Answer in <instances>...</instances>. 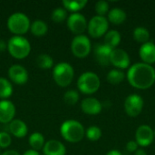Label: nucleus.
Here are the masks:
<instances>
[{
    "mask_svg": "<svg viewBox=\"0 0 155 155\" xmlns=\"http://www.w3.org/2000/svg\"><path fill=\"white\" fill-rule=\"evenodd\" d=\"M127 79L129 84L137 89H148L155 82L154 67L145 63H136L129 68Z\"/></svg>",
    "mask_w": 155,
    "mask_h": 155,
    "instance_id": "nucleus-1",
    "label": "nucleus"
},
{
    "mask_svg": "<svg viewBox=\"0 0 155 155\" xmlns=\"http://www.w3.org/2000/svg\"><path fill=\"white\" fill-rule=\"evenodd\" d=\"M60 134L66 142L76 143L84 139L85 130L80 122L76 120H66L61 124Z\"/></svg>",
    "mask_w": 155,
    "mask_h": 155,
    "instance_id": "nucleus-2",
    "label": "nucleus"
},
{
    "mask_svg": "<svg viewBox=\"0 0 155 155\" xmlns=\"http://www.w3.org/2000/svg\"><path fill=\"white\" fill-rule=\"evenodd\" d=\"M7 51L15 59H25L31 52V45L25 37L14 35L7 42Z\"/></svg>",
    "mask_w": 155,
    "mask_h": 155,
    "instance_id": "nucleus-3",
    "label": "nucleus"
},
{
    "mask_svg": "<svg viewBox=\"0 0 155 155\" xmlns=\"http://www.w3.org/2000/svg\"><path fill=\"white\" fill-rule=\"evenodd\" d=\"M6 25L8 30L14 35H23L30 30L31 22L29 17L21 12H15L7 19Z\"/></svg>",
    "mask_w": 155,
    "mask_h": 155,
    "instance_id": "nucleus-4",
    "label": "nucleus"
},
{
    "mask_svg": "<svg viewBox=\"0 0 155 155\" xmlns=\"http://www.w3.org/2000/svg\"><path fill=\"white\" fill-rule=\"evenodd\" d=\"M74 76V70L69 63L61 62L54 66L53 78L58 86L67 87L73 82Z\"/></svg>",
    "mask_w": 155,
    "mask_h": 155,
    "instance_id": "nucleus-5",
    "label": "nucleus"
},
{
    "mask_svg": "<svg viewBox=\"0 0 155 155\" xmlns=\"http://www.w3.org/2000/svg\"><path fill=\"white\" fill-rule=\"evenodd\" d=\"M101 85L99 76L94 72H85L82 74L77 80L78 90L84 94H93L96 93Z\"/></svg>",
    "mask_w": 155,
    "mask_h": 155,
    "instance_id": "nucleus-6",
    "label": "nucleus"
},
{
    "mask_svg": "<svg viewBox=\"0 0 155 155\" xmlns=\"http://www.w3.org/2000/svg\"><path fill=\"white\" fill-rule=\"evenodd\" d=\"M92 49L90 39L84 35H79L74 37L71 43V51L77 58L86 57Z\"/></svg>",
    "mask_w": 155,
    "mask_h": 155,
    "instance_id": "nucleus-7",
    "label": "nucleus"
},
{
    "mask_svg": "<svg viewBox=\"0 0 155 155\" xmlns=\"http://www.w3.org/2000/svg\"><path fill=\"white\" fill-rule=\"evenodd\" d=\"M108 27L109 22L105 16L94 15L87 24L88 34L94 38H98L105 35L107 33Z\"/></svg>",
    "mask_w": 155,
    "mask_h": 155,
    "instance_id": "nucleus-8",
    "label": "nucleus"
},
{
    "mask_svg": "<svg viewBox=\"0 0 155 155\" xmlns=\"http://www.w3.org/2000/svg\"><path fill=\"white\" fill-rule=\"evenodd\" d=\"M124 111L131 117L138 116L143 109V99L135 94H130L124 101Z\"/></svg>",
    "mask_w": 155,
    "mask_h": 155,
    "instance_id": "nucleus-9",
    "label": "nucleus"
},
{
    "mask_svg": "<svg viewBox=\"0 0 155 155\" xmlns=\"http://www.w3.org/2000/svg\"><path fill=\"white\" fill-rule=\"evenodd\" d=\"M87 20L80 13H73L67 17V27L74 35H79L87 29Z\"/></svg>",
    "mask_w": 155,
    "mask_h": 155,
    "instance_id": "nucleus-10",
    "label": "nucleus"
},
{
    "mask_svg": "<svg viewBox=\"0 0 155 155\" xmlns=\"http://www.w3.org/2000/svg\"><path fill=\"white\" fill-rule=\"evenodd\" d=\"M110 64L118 69H126L130 66V56L124 49L114 48L110 55Z\"/></svg>",
    "mask_w": 155,
    "mask_h": 155,
    "instance_id": "nucleus-11",
    "label": "nucleus"
},
{
    "mask_svg": "<svg viewBox=\"0 0 155 155\" xmlns=\"http://www.w3.org/2000/svg\"><path fill=\"white\" fill-rule=\"evenodd\" d=\"M136 143L139 146L147 147L152 144L154 140V133L153 130L146 124L140 125L135 133Z\"/></svg>",
    "mask_w": 155,
    "mask_h": 155,
    "instance_id": "nucleus-12",
    "label": "nucleus"
},
{
    "mask_svg": "<svg viewBox=\"0 0 155 155\" xmlns=\"http://www.w3.org/2000/svg\"><path fill=\"white\" fill-rule=\"evenodd\" d=\"M9 79L18 85H23L27 83L29 74L27 70L21 64H13L8 69Z\"/></svg>",
    "mask_w": 155,
    "mask_h": 155,
    "instance_id": "nucleus-13",
    "label": "nucleus"
},
{
    "mask_svg": "<svg viewBox=\"0 0 155 155\" xmlns=\"http://www.w3.org/2000/svg\"><path fill=\"white\" fill-rule=\"evenodd\" d=\"M15 113V106L11 101H0V124H10L14 120Z\"/></svg>",
    "mask_w": 155,
    "mask_h": 155,
    "instance_id": "nucleus-14",
    "label": "nucleus"
},
{
    "mask_svg": "<svg viewBox=\"0 0 155 155\" xmlns=\"http://www.w3.org/2000/svg\"><path fill=\"white\" fill-rule=\"evenodd\" d=\"M112 50V48L104 44H96L94 46V54L97 63L100 64L102 66H108L110 64V55Z\"/></svg>",
    "mask_w": 155,
    "mask_h": 155,
    "instance_id": "nucleus-15",
    "label": "nucleus"
},
{
    "mask_svg": "<svg viewBox=\"0 0 155 155\" xmlns=\"http://www.w3.org/2000/svg\"><path fill=\"white\" fill-rule=\"evenodd\" d=\"M81 109L86 114L96 115L102 112L103 104L96 98L87 97L81 102Z\"/></svg>",
    "mask_w": 155,
    "mask_h": 155,
    "instance_id": "nucleus-16",
    "label": "nucleus"
},
{
    "mask_svg": "<svg viewBox=\"0 0 155 155\" xmlns=\"http://www.w3.org/2000/svg\"><path fill=\"white\" fill-rule=\"evenodd\" d=\"M139 55L143 61V63L152 64L155 63V44L152 41H148L143 44L139 49Z\"/></svg>",
    "mask_w": 155,
    "mask_h": 155,
    "instance_id": "nucleus-17",
    "label": "nucleus"
},
{
    "mask_svg": "<svg viewBox=\"0 0 155 155\" xmlns=\"http://www.w3.org/2000/svg\"><path fill=\"white\" fill-rule=\"evenodd\" d=\"M43 153L45 155H65L66 148L60 141L49 140L45 143Z\"/></svg>",
    "mask_w": 155,
    "mask_h": 155,
    "instance_id": "nucleus-18",
    "label": "nucleus"
},
{
    "mask_svg": "<svg viewBox=\"0 0 155 155\" xmlns=\"http://www.w3.org/2000/svg\"><path fill=\"white\" fill-rule=\"evenodd\" d=\"M8 130L11 134L16 138H24L28 133L26 124L20 119H14L10 124H8Z\"/></svg>",
    "mask_w": 155,
    "mask_h": 155,
    "instance_id": "nucleus-19",
    "label": "nucleus"
},
{
    "mask_svg": "<svg viewBox=\"0 0 155 155\" xmlns=\"http://www.w3.org/2000/svg\"><path fill=\"white\" fill-rule=\"evenodd\" d=\"M127 15L124 10L119 7H114L108 12V21L114 25H121L126 20Z\"/></svg>",
    "mask_w": 155,
    "mask_h": 155,
    "instance_id": "nucleus-20",
    "label": "nucleus"
},
{
    "mask_svg": "<svg viewBox=\"0 0 155 155\" xmlns=\"http://www.w3.org/2000/svg\"><path fill=\"white\" fill-rule=\"evenodd\" d=\"M30 31L35 36L42 37L46 35V33L48 31V26L45 21H43L41 19H36L33 23H31Z\"/></svg>",
    "mask_w": 155,
    "mask_h": 155,
    "instance_id": "nucleus-21",
    "label": "nucleus"
},
{
    "mask_svg": "<svg viewBox=\"0 0 155 155\" xmlns=\"http://www.w3.org/2000/svg\"><path fill=\"white\" fill-rule=\"evenodd\" d=\"M121 42V34L117 30H110L104 35V45L112 49L117 47Z\"/></svg>",
    "mask_w": 155,
    "mask_h": 155,
    "instance_id": "nucleus-22",
    "label": "nucleus"
},
{
    "mask_svg": "<svg viewBox=\"0 0 155 155\" xmlns=\"http://www.w3.org/2000/svg\"><path fill=\"white\" fill-rule=\"evenodd\" d=\"M62 4L66 11H70L73 14V13H78V11L82 10L87 5V0H76V1L64 0Z\"/></svg>",
    "mask_w": 155,
    "mask_h": 155,
    "instance_id": "nucleus-23",
    "label": "nucleus"
},
{
    "mask_svg": "<svg viewBox=\"0 0 155 155\" xmlns=\"http://www.w3.org/2000/svg\"><path fill=\"white\" fill-rule=\"evenodd\" d=\"M13 85L9 80L5 77H0V99L7 100L13 94Z\"/></svg>",
    "mask_w": 155,
    "mask_h": 155,
    "instance_id": "nucleus-24",
    "label": "nucleus"
},
{
    "mask_svg": "<svg viewBox=\"0 0 155 155\" xmlns=\"http://www.w3.org/2000/svg\"><path fill=\"white\" fill-rule=\"evenodd\" d=\"M28 143H29V145L31 146V148L35 151H39V150L43 149V147L45 143L44 135L38 132L33 133L29 136Z\"/></svg>",
    "mask_w": 155,
    "mask_h": 155,
    "instance_id": "nucleus-25",
    "label": "nucleus"
},
{
    "mask_svg": "<svg viewBox=\"0 0 155 155\" xmlns=\"http://www.w3.org/2000/svg\"><path fill=\"white\" fill-rule=\"evenodd\" d=\"M133 36L135 41L141 44H145L150 39V33L149 31L143 26L136 27L133 32Z\"/></svg>",
    "mask_w": 155,
    "mask_h": 155,
    "instance_id": "nucleus-26",
    "label": "nucleus"
},
{
    "mask_svg": "<svg viewBox=\"0 0 155 155\" xmlns=\"http://www.w3.org/2000/svg\"><path fill=\"white\" fill-rule=\"evenodd\" d=\"M36 65L44 70L51 69L54 67V60L52 56H50L47 54H41L36 58Z\"/></svg>",
    "mask_w": 155,
    "mask_h": 155,
    "instance_id": "nucleus-27",
    "label": "nucleus"
},
{
    "mask_svg": "<svg viewBox=\"0 0 155 155\" xmlns=\"http://www.w3.org/2000/svg\"><path fill=\"white\" fill-rule=\"evenodd\" d=\"M125 78V74L120 69H113L111 70L106 76L107 81L112 84H118L122 83Z\"/></svg>",
    "mask_w": 155,
    "mask_h": 155,
    "instance_id": "nucleus-28",
    "label": "nucleus"
},
{
    "mask_svg": "<svg viewBox=\"0 0 155 155\" xmlns=\"http://www.w3.org/2000/svg\"><path fill=\"white\" fill-rule=\"evenodd\" d=\"M67 17V11L64 7L55 8L51 15V18L54 23H63Z\"/></svg>",
    "mask_w": 155,
    "mask_h": 155,
    "instance_id": "nucleus-29",
    "label": "nucleus"
},
{
    "mask_svg": "<svg viewBox=\"0 0 155 155\" xmlns=\"http://www.w3.org/2000/svg\"><path fill=\"white\" fill-rule=\"evenodd\" d=\"M79 93L75 90H68L64 94V101L69 105H74L79 101Z\"/></svg>",
    "mask_w": 155,
    "mask_h": 155,
    "instance_id": "nucleus-30",
    "label": "nucleus"
},
{
    "mask_svg": "<svg viewBox=\"0 0 155 155\" xmlns=\"http://www.w3.org/2000/svg\"><path fill=\"white\" fill-rule=\"evenodd\" d=\"M85 135L88 140L92 142H96L102 137V130L98 126H90L85 131Z\"/></svg>",
    "mask_w": 155,
    "mask_h": 155,
    "instance_id": "nucleus-31",
    "label": "nucleus"
},
{
    "mask_svg": "<svg viewBox=\"0 0 155 155\" xmlns=\"http://www.w3.org/2000/svg\"><path fill=\"white\" fill-rule=\"evenodd\" d=\"M94 9H95L97 15L104 16V15L107 14L109 11V3L105 0H100L96 2Z\"/></svg>",
    "mask_w": 155,
    "mask_h": 155,
    "instance_id": "nucleus-32",
    "label": "nucleus"
},
{
    "mask_svg": "<svg viewBox=\"0 0 155 155\" xmlns=\"http://www.w3.org/2000/svg\"><path fill=\"white\" fill-rule=\"evenodd\" d=\"M12 143L11 135L6 132H0V148L5 149Z\"/></svg>",
    "mask_w": 155,
    "mask_h": 155,
    "instance_id": "nucleus-33",
    "label": "nucleus"
},
{
    "mask_svg": "<svg viewBox=\"0 0 155 155\" xmlns=\"http://www.w3.org/2000/svg\"><path fill=\"white\" fill-rule=\"evenodd\" d=\"M138 144L135 141H130L126 143V150L129 153H135L138 150Z\"/></svg>",
    "mask_w": 155,
    "mask_h": 155,
    "instance_id": "nucleus-34",
    "label": "nucleus"
},
{
    "mask_svg": "<svg viewBox=\"0 0 155 155\" xmlns=\"http://www.w3.org/2000/svg\"><path fill=\"white\" fill-rule=\"evenodd\" d=\"M6 49H7V43L5 40L0 39V53L5 52Z\"/></svg>",
    "mask_w": 155,
    "mask_h": 155,
    "instance_id": "nucleus-35",
    "label": "nucleus"
},
{
    "mask_svg": "<svg viewBox=\"0 0 155 155\" xmlns=\"http://www.w3.org/2000/svg\"><path fill=\"white\" fill-rule=\"evenodd\" d=\"M1 155H20V153L17 151H15V150H7V151L2 153Z\"/></svg>",
    "mask_w": 155,
    "mask_h": 155,
    "instance_id": "nucleus-36",
    "label": "nucleus"
},
{
    "mask_svg": "<svg viewBox=\"0 0 155 155\" xmlns=\"http://www.w3.org/2000/svg\"><path fill=\"white\" fill-rule=\"evenodd\" d=\"M23 155H40V153H38V151H35V150H33V149H29L27 151H25Z\"/></svg>",
    "mask_w": 155,
    "mask_h": 155,
    "instance_id": "nucleus-37",
    "label": "nucleus"
},
{
    "mask_svg": "<svg viewBox=\"0 0 155 155\" xmlns=\"http://www.w3.org/2000/svg\"><path fill=\"white\" fill-rule=\"evenodd\" d=\"M105 155H123L122 153H120L118 150H111L109 151Z\"/></svg>",
    "mask_w": 155,
    "mask_h": 155,
    "instance_id": "nucleus-38",
    "label": "nucleus"
},
{
    "mask_svg": "<svg viewBox=\"0 0 155 155\" xmlns=\"http://www.w3.org/2000/svg\"><path fill=\"white\" fill-rule=\"evenodd\" d=\"M134 155H148L146 153V152L143 149H138L135 153H134Z\"/></svg>",
    "mask_w": 155,
    "mask_h": 155,
    "instance_id": "nucleus-39",
    "label": "nucleus"
},
{
    "mask_svg": "<svg viewBox=\"0 0 155 155\" xmlns=\"http://www.w3.org/2000/svg\"><path fill=\"white\" fill-rule=\"evenodd\" d=\"M153 133H154V138H155V129L153 130Z\"/></svg>",
    "mask_w": 155,
    "mask_h": 155,
    "instance_id": "nucleus-40",
    "label": "nucleus"
},
{
    "mask_svg": "<svg viewBox=\"0 0 155 155\" xmlns=\"http://www.w3.org/2000/svg\"><path fill=\"white\" fill-rule=\"evenodd\" d=\"M0 155H1V153H0Z\"/></svg>",
    "mask_w": 155,
    "mask_h": 155,
    "instance_id": "nucleus-41",
    "label": "nucleus"
}]
</instances>
